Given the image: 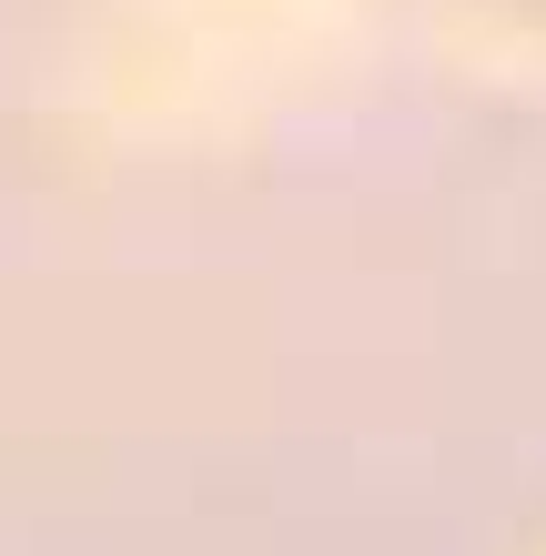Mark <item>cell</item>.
I'll return each mask as SVG.
<instances>
[{"label": "cell", "instance_id": "6da1fadb", "mask_svg": "<svg viewBox=\"0 0 546 556\" xmlns=\"http://www.w3.org/2000/svg\"><path fill=\"white\" fill-rule=\"evenodd\" d=\"M0 556H546V30L0 0Z\"/></svg>", "mask_w": 546, "mask_h": 556}, {"label": "cell", "instance_id": "7a4b0ae2", "mask_svg": "<svg viewBox=\"0 0 546 556\" xmlns=\"http://www.w3.org/2000/svg\"><path fill=\"white\" fill-rule=\"evenodd\" d=\"M486 11H506V21H526V30H546V0H486Z\"/></svg>", "mask_w": 546, "mask_h": 556}]
</instances>
